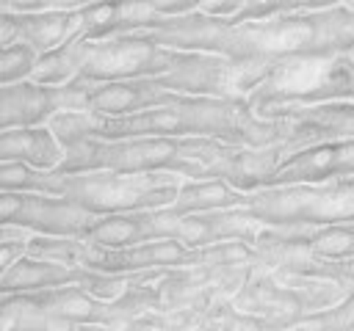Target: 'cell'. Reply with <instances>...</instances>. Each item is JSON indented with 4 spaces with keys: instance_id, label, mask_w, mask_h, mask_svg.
Returning a JSON list of instances; mask_svg holds the SVG:
<instances>
[{
    "instance_id": "obj_4",
    "label": "cell",
    "mask_w": 354,
    "mask_h": 331,
    "mask_svg": "<svg viewBox=\"0 0 354 331\" xmlns=\"http://www.w3.org/2000/svg\"><path fill=\"white\" fill-rule=\"evenodd\" d=\"M329 102H354V50L343 55H290L268 66L263 83L246 97L252 116Z\"/></svg>"
},
{
    "instance_id": "obj_7",
    "label": "cell",
    "mask_w": 354,
    "mask_h": 331,
    "mask_svg": "<svg viewBox=\"0 0 354 331\" xmlns=\"http://www.w3.org/2000/svg\"><path fill=\"white\" fill-rule=\"evenodd\" d=\"M188 52L166 50L136 36H119L108 41H88L83 61V80L91 83H124V80H158L171 74Z\"/></svg>"
},
{
    "instance_id": "obj_14",
    "label": "cell",
    "mask_w": 354,
    "mask_h": 331,
    "mask_svg": "<svg viewBox=\"0 0 354 331\" xmlns=\"http://www.w3.org/2000/svg\"><path fill=\"white\" fill-rule=\"evenodd\" d=\"M66 149L50 127H22L0 132V163H25L36 171H58Z\"/></svg>"
},
{
    "instance_id": "obj_19",
    "label": "cell",
    "mask_w": 354,
    "mask_h": 331,
    "mask_svg": "<svg viewBox=\"0 0 354 331\" xmlns=\"http://www.w3.org/2000/svg\"><path fill=\"white\" fill-rule=\"evenodd\" d=\"M39 52L30 50L28 44H14L8 50H3L0 55V86H17V83H28L33 77Z\"/></svg>"
},
{
    "instance_id": "obj_13",
    "label": "cell",
    "mask_w": 354,
    "mask_h": 331,
    "mask_svg": "<svg viewBox=\"0 0 354 331\" xmlns=\"http://www.w3.org/2000/svg\"><path fill=\"white\" fill-rule=\"evenodd\" d=\"M55 113H61L55 88L30 80L17 86H0V132L22 127H47Z\"/></svg>"
},
{
    "instance_id": "obj_11",
    "label": "cell",
    "mask_w": 354,
    "mask_h": 331,
    "mask_svg": "<svg viewBox=\"0 0 354 331\" xmlns=\"http://www.w3.org/2000/svg\"><path fill=\"white\" fill-rule=\"evenodd\" d=\"M354 177V138L315 143L307 149L293 152L266 182V188L282 185H318L332 179H351ZM263 190V188H260Z\"/></svg>"
},
{
    "instance_id": "obj_6",
    "label": "cell",
    "mask_w": 354,
    "mask_h": 331,
    "mask_svg": "<svg viewBox=\"0 0 354 331\" xmlns=\"http://www.w3.org/2000/svg\"><path fill=\"white\" fill-rule=\"evenodd\" d=\"M263 226L354 223V177L318 185H282L246 193V207Z\"/></svg>"
},
{
    "instance_id": "obj_16",
    "label": "cell",
    "mask_w": 354,
    "mask_h": 331,
    "mask_svg": "<svg viewBox=\"0 0 354 331\" xmlns=\"http://www.w3.org/2000/svg\"><path fill=\"white\" fill-rule=\"evenodd\" d=\"M246 207V193L235 190L224 179H185L171 207H163L171 215H199V212H218Z\"/></svg>"
},
{
    "instance_id": "obj_2",
    "label": "cell",
    "mask_w": 354,
    "mask_h": 331,
    "mask_svg": "<svg viewBox=\"0 0 354 331\" xmlns=\"http://www.w3.org/2000/svg\"><path fill=\"white\" fill-rule=\"evenodd\" d=\"M47 127L72 149L83 141H130V138H213L232 146L263 149L274 146V119L252 116L246 99L180 97L177 102L136 116H94V113H55Z\"/></svg>"
},
{
    "instance_id": "obj_3",
    "label": "cell",
    "mask_w": 354,
    "mask_h": 331,
    "mask_svg": "<svg viewBox=\"0 0 354 331\" xmlns=\"http://www.w3.org/2000/svg\"><path fill=\"white\" fill-rule=\"evenodd\" d=\"M238 146L213 138H130L83 141L66 149L61 174H177L183 179H224Z\"/></svg>"
},
{
    "instance_id": "obj_8",
    "label": "cell",
    "mask_w": 354,
    "mask_h": 331,
    "mask_svg": "<svg viewBox=\"0 0 354 331\" xmlns=\"http://www.w3.org/2000/svg\"><path fill=\"white\" fill-rule=\"evenodd\" d=\"M147 273V270H144ZM144 273H97L53 259H36L22 257L0 276V292L17 295V292H41V290H64V287H80L102 301H116L124 295Z\"/></svg>"
},
{
    "instance_id": "obj_10",
    "label": "cell",
    "mask_w": 354,
    "mask_h": 331,
    "mask_svg": "<svg viewBox=\"0 0 354 331\" xmlns=\"http://www.w3.org/2000/svg\"><path fill=\"white\" fill-rule=\"evenodd\" d=\"M271 119H274V132H277L274 146L279 149L282 163L299 149L354 138V102L293 108Z\"/></svg>"
},
{
    "instance_id": "obj_1",
    "label": "cell",
    "mask_w": 354,
    "mask_h": 331,
    "mask_svg": "<svg viewBox=\"0 0 354 331\" xmlns=\"http://www.w3.org/2000/svg\"><path fill=\"white\" fill-rule=\"evenodd\" d=\"M149 44L177 52L218 55L232 63H277L290 55H343L354 50V11L346 3H296L288 14L263 22L227 25L199 14L160 19L138 33Z\"/></svg>"
},
{
    "instance_id": "obj_20",
    "label": "cell",
    "mask_w": 354,
    "mask_h": 331,
    "mask_svg": "<svg viewBox=\"0 0 354 331\" xmlns=\"http://www.w3.org/2000/svg\"><path fill=\"white\" fill-rule=\"evenodd\" d=\"M33 237H36V232H30L25 226L3 223V229H0V268H3V273L28 254V245Z\"/></svg>"
},
{
    "instance_id": "obj_17",
    "label": "cell",
    "mask_w": 354,
    "mask_h": 331,
    "mask_svg": "<svg viewBox=\"0 0 354 331\" xmlns=\"http://www.w3.org/2000/svg\"><path fill=\"white\" fill-rule=\"evenodd\" d=\"M86 44H88V41L80 39V41H75V44H66V47H58V50H53V52L39 55L30 83L50 86V88H61V86L75 83V80L80 77V72H83Z\"/></svg>"
},
{
    "instance_id": "obj_21",
    "label": "cell",
    "mask_w": 354,
    "mask_h": 331,
    "mask_svg": "<svg viewBox=\"0 0 354 331\" xmlns=\"http://www.w3.org/2000/svg\"><path fill=\"white\" fill-rule=\"evenodd\" d=\"M88 6L86 0H0V11L6 14H47V11H75Z\"/></svg>"
},
{
    "instance_id": "obj_18",
    "label": "cell",
    "mask_w": 354,
    "mask_h": 331,
    "mask_svg": "<svg viewBox=\"0 0 354 331\" xmlns=\"http://www.w3.org/2000/svg\"><path fill=\"white\" fill-rule=\"evenodd\" d=\"M285 331H354V290L343 303L315 312L313 317H307Z\"/></svg>"
},
{
    "instance_id": "obj_15",
    "label": "cell",
    "mask_w": 354,
    "mask_h": 331,
    "mask_svg": "<svg viewBox=\"0 0 354 331\" xmlns=\"http://www.w3.org/2000/svg\"><path fill=\"white\" fill-rule=\"evenodd\" d=\"M285 243H296L321 259H354V223L332 226H268Z\"/></svg>"
},
{
    "instance_id": "obj_5",
    "label": "cell",
    "mask_w": 354,
    "mask_h": 331,
    "mask_svg": "<svg viewBox=\"0 0 354 331\" xmlns=\"http://www.w3.org/2000/svg\"><path fill=\"white\" fill-rule=\"evenodd\" d=\"M351 295L348 284L313 279L285 270H257L232 301L241 312L266 320L274 331H285L315 312L332 309Z\"/></svg>"
},
{
    "instance_id": "obj_9",
    "label": "cell",
    "mask_w": 354,
    "mask_h": 331,
    "mask_svg": "<svg viewBox=\"0 0 354 331\" xmlns=\"http://www.w3.org/2000/svg\"><path fill=\"white\" fill-rule=\"evenodd\" d=\"M0 221L25 226L41 237H77L86 240L100 221L69 199L41 193H0Z\"/></svg>"
},
{
    "instance_id": "obj_22",
    "label": "cell",
    "mask_w": 354,
    "mask_h": 331,
    "mask_svg": "<svg viewBox=\"0 0 354 331\" xmlns=\"http://www.w3.org/2000/svg\"><path fill=\"white\" fill-rule=\"evenodd\" d=\"M348 290H354V281H351V284H348Z\"/></svg>"
},
{
    "instance_id": "obj_12",
    "label": "cell",
    "mask_w": 354,
    "mask_h": 331,
    "mask_svg": "<svg viewBox=\"0 0 354 331\" xmlns=\"http://www.w3.org/2000/svg\"><path fill=\"white\" fill-rule=\"evenodd\" d=\"M91 6V3H88ZM6 14V11H0ZM17 25L19 44H28L39 55L58 47L75 44L86 33V6L75 11H47V14H11Z\"/></svg>"
}]
</instances>
